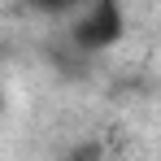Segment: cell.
Segmentation results:
<instances>
[{"mask_svg":"<svg viewBox=\"0 0 161 161\" xmlns=\"http://www.w3.org/2000/svg\"><path fill=\"white\" fill-rule=\"evenodd\" d=\"M122 31H126V18H122L118 0H92V9L74 22L70 35H74V44L83 53H100V48L122 39Z\"/></svg>","mask_w":161,"mask_h":161,"instance_id":"cell-1","label":"cell"},{"mask_svg":"<svg viewBox=\"0 0 161 161\" xmlns=\"http://www.w3.org/2000/svg\"><path fill=\"white\" fill-rule=\"evenodd\" d=\"M35 9H48V13H61V9H70V4H79V0H31Z\"/></svg>","mask_w":161,"mask_h":161,"instance_id":"cell-2","label":"cell"}]
</instances>
